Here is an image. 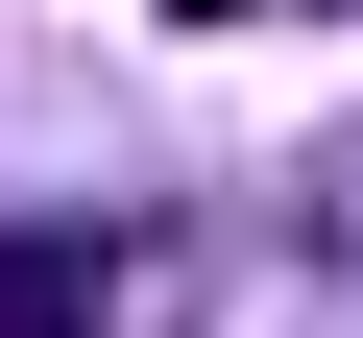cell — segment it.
I'll return each mask as SVG.
<instances>
[{
    "label": "cell",
    "mask_w": 363,
    "mask_h": 338,
    "mask_svg": "<svg viewBox=\"0 0 363 338\" xmlns=\"http://www.w3.org/2000/svg\"><path fill=\"white\" fill-rule=\"evenodd\" d=\"M169 25H267V0H169Z\"/></svg>",
    "instance_id": "obj_1"
}]
</instances>
